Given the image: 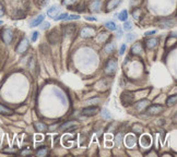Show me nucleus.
<instances>
[{
    "mask_svg": "<svg viewBox=\"0 0 177 157\" xmlns=\"http://www.w3.org/2000/svg\"><path fill=\"white\" fill-rule=\"evenodd\" d=\"M0 36H1V39L5 44H11V42L13 41L14 37V33L11 28H3L0 33Z\"/></svg>",
    "mask_w": 177,
    "mask_h": 157,
    "instance_id": "nucleus-1",
    "label": "nucleus"
},
{
    "mask_svg": "<svg viewBox=\"0 0 177 157\" xmlns=\"http://www.w3.org/2000/svg\"><path fill=\"white\" fill-rule=\"evenodd\" d=\"M116 70H117V61L115 59H109L105 65V68H104L105 73L108 74V75H113V74H115Z\"/></svg>",
    "mask_w": 177,
    "mask_h": 157,
    "instance_id": "nucleus-2",
    "label": "nucleus"
},
{
    "mask_svg": "<svg viewBox=\"0 0 177 157\" xmlns=\"http://www.w3.org/2000/svg\"><path fill=\"white\" fill-rule=\"evenodd\" d=\"M120 100H121V104L124 106H130L131 104L134 103V94L131 92H124L120 96Z\"/></svg>",
    "mask_w": 177,
    "mask_h": 157,
    "instance_id": "nucleus-3",
    "label": "nucleus"
},
{
    "mask_svg": "<svg viewBox=\"0 0 177 157\" xmlns=\"http://www.w3.org/2000/svg\"><path fill=\"white\" fill-rule=\"evenodd\" d=\"M29 46H30L29 39H27V38H23V39H21L20 43L18 44V46H16V48H15V52H18V54H23V52H26V49L29 48Z\"/></svg>",
    "mask_w": 177,
    "mask_h": 157,
    "instance_id": "nucleus-4",
    "label": "nucleus"
},
{
    "mask_svg": "<svg viewBox=\"0 0 177 157\" xmlns=\"http://www.w3.org/2000/svg\"><path fill=\"white\" fill-rule=\"evenodd\" d=\"M162 111H163V106L161 105H150L147 108V114L150 116H155L161 114Z\"/></svg>",
    "mask_w": 177,
    "mask_h": 157,
    "instance_id": "nucleus-5",
    "label": "nucleus"
},
{
    "mask_svg": "<svg viewBox=\"0 0 177 157\" xmlns=\"http://www.w3.org/2000/svg\"><path fill=\"white\" fill-rule=\"evenodd\" d=\"M175 25H176L175 19H163L160 20V22H158V26L162 28H171V27H174Z\"/></svg>",
    "mask_w": 177,
    "mask_h": 157,
    "instance_id": "nucleus-6",
    "label": "nucleus"
},
{
    "mask_svg": "<svg viewBox=\"0 0 177 157\" xmlns=\"http://www.w3.org/2000/svg\"><path fill=\"white\" fill-rule=\"evenodd\" d=\"M82 38H89L92 37L93 35H95V28H93L91 26H85L81 30V33H80Z\"/></svg>",
    "mask_w": 177,
    "mask_h": 157,
    "instance_id": "nucleus-7",
    "label": "nucleus"
},
{
    "mask_svg": "<svg viewBox=\"0 0 177 157\" xmlns=\"http://www.w3.org/2000/svg\"><path fill=\"white\" fill-rule=\"evenodd\" d=\"M47 38H48V42L52 45H55L59 42V33H58V30H53L49 32V34L47 35Z\"/></svg>",
    "mask_w": 177,
    "mask_h": 157,
    "instance_id": "nucleus-8",
    "label": "nucleus"
},
{
    "mask_svg": "<svg viewBox=\"0 0 177 157\" xmlns=\"http://www.w3.org/2000/svg\"><path fill=\"white\" fill-rule=\"evenodd\" d=\"M98 110H100V109H98V107H96V106H89V107L83 108L82 115H84V116H95L98 112Z\"/></svg>",
    "mask_w": 177,
    "mask_h": 157,
    "instance_id": "nucleus-9",
    "label": "nucleus"
},
{
    "mask_svg": "<svg viewBox=\"0 0 177 157\" xmlns=\"http://www.w3.org/2000/svg\"><path fill=\"white\" fill-rule=\"evenodd\" d=\"M77 26L73 24H67L63 26V33H65L66 36H72L76 33Z\"/></svg>",
    "mask_w": 177,
    "mask_h": 157,
    "instance_id": "nucleus-10",
    "label": "nucleus"
},
{
    "mask_svg": "<svg viewBox=\"0 0 177 157\" xmlns=\"http://www.w3.org/2000/svg\"><path fill=\"white\" fill-rule=\"evenodd\" d=\"M60 12V7L59 5H52L50 8L47 10V14H48L49 18H56L58 15V13Z\"/></svg>",
    "mask_w": 177,
    "mask_h": 157,
    "instance_id": "nucleus-11",
    "label": "nucleus"
},
{
    "mask_svg": "<svg viewBox=\"0 0 177 157\" xmlns=\"http://www.w3.org/2000/svg\"><path fill=\"white\" fill-rule=\"evenodd\" d=\"M0 115H2V116H11V115H13V110L7 106L2 105V104H0Z\"/></svg>",
    "mask_w": 177,
    "mask_h": 157,
    "instance_id": "nucleus-12",
    "label": "nucleus"
},
{
    "mask_svg": "<svg viewBox=\"0 0 177 157\" xmlns=\"http://www.w3.org/2000/svg\"><path fill=\"white\" fill-rule=\"evenodd\" d=\"M90 9L92 12H100V9H101V0H93L90 5Z\"/></svg>",
    "mask_w": 177,
    "mask_h": 157,
    "instance_id": "nucleus-13",
    "label": "nucleus"
},
{
    "mask_svg": "<svg viewBox=\"0 0 177 157\" xmlns=\"http://www.w3.org/2000/svg\"><path fill=\"white\" fill-rule=\"evenodd\" d=\"M121 3V0H109L107 2V10L112 11Z\"/></svg>",
    "mask_w": 177,
    "mask_h": 157,
    "instance_id": "nucleus-14",
    "label": "nucleus"
},
{
    "mask_svg": "<svg viewBox=\"0 0 177 157\" xmlns=\"http://www.w3.org/2000/svg\"><path fill=\"white\" fill-rule=\"evenodd\" d=\"M148 105H149V102H148L147 99H141L136 103V109L137 110L141 111V110H143Z\"/></svg>",
    "mask_w": 177,
    "mask_h": 157,
    "instance_id": "nucleus-15",
    "label": "nucleus"
},
{
    "mask_svg": "<svg viewBox=\"0 0 177 157\" xmlns=\"http://www.w3.org/2000/svg\"><path fill=\"white\" fill-rule=\"evenodd\" d=\"M145 46L149 49H153L158 46V39L156 38H149L145 41Z\"/></svg>",
    "mask_w": 177,
    "mask_h": 157,
    "instance_id": "nucleus-16",
    "label": "nucleus"
},
{
    "mask_svg": "<svg viewBox=\"0 0 177 157\" xmlns=\"http://www.w3.org/2000/svg\"><path fill=\"white\" fill-rule=\"evenodd\" d=\"M126 145L128 147H132L134 146V144H136V138H134L132 134H129V135L126 136Z\"/></svg>",
    "mask_w": 177,
    "mask_h": 157,
    "instance_id": "nucleus-17",
    "label": "nucleus"
},
{
    "mask_svg": "<svg viewBox=\"0 0 177 157\" xmlns=\"http://www.w3.org/2000/svg\"><path fill=\"white\" fill-rule=\"evenodd\" d=\"M44 21V14H39L35 18V19L33 20L31 22V27H35V26H38V25L41 24L42 22Z\"/></svg>",
    "mask_w": 177,
    "mask_h": 157,
    "instance_id": "nucleus-18",
    "label": "nucleus"
},
{
    "mask_svg": "<svg viewBox=\"0 0 177 157\" xmlns=\"http://www.w3.org/2000/svg\"><path fill=\"white\" fill-rule=\"evenodd\" d=\"M142 52H143V49H142V46L140 43L134 44V46H132V48H131V52L134 55H137V54L139 55V54H141Z\"/></svg>",
    "mask_w": 177,
    "mask_h": 157,
    "instance_id": "nucleus-19",
    "label": "nucleus"
},
{
    "mask_svg": "<svg viewBox=\"0 0 177 157\" xmlns=\"http://www.w3.org/2000/svg\"><path fill=\"white\" fill-rule=\"evenodd\" d=\"M109 35L107 34V33L103 32V33H100L97 35V38H96V41L98 42V43H104V42H106L107 39H108Z\"/></svg>",
    "mask_w": 177,
    "mask_h": 157,
    "instance_id": "nucleus-20",
    "label": "nucleus"
},
{
    "mask_svg": "<svg viewBox=\"0 0 177 157\" xmlns=\"http://www.w3.org/2000/svg\"><path fill=\"white\" fill-rule=\"evenodd\" d=\"M34 127H35L36 131H39V132H43V131H46L47 125L43 122H35L34 123Z\"/></svg>",
    "mask_w": 177,
    "mask_h": 157,
    "instance_id": "nucleus-21",
    "label": "nucleus"
},
{
    "mask_svg": "<svg viewBox=\"0 0 177 157\" xmlns=\"http://www.w3.org/2000/svg\"><path fill=\"white\" fill-rule=\"evenodd\" d=\"M141 144H142V146H145V147H148V146H150V144H151V138L149 135H143L141 138Z\"/></svg>",
    "mask_w": 177,
    "mask_h": 157,
    "instance_id": "nucleus-22",
    "label": "nucleus"
},
{
    "mask_svg": "<svg viewBox=\"0 0 177 157\" xmlns=\"http://www.w3.org/2000/svg\"><path fill=\"white\" fill-rule=\"evenodd\" d=\"M105 26H106L107 30L109 31H116L117 30V25H116V23L113 21H109V22H106L105 23Z\"/></svg>",
    "mask_w": 177,
    "mask_h": 157,
    "instance_id": "nucleus-23",
    "label": "nucleus"
},
{
    "mask_svg": "<svg viewBox=\"0 0 177 157\" xmlns=\"http://www.w3.org/2000/svg\"><path fill=\"white\" fill-rule=\"evenodd\" d=\"M134 28V24H132V22L129 21V20H126L125 23H124V30L127 31V32H129V31H131Z\"/></svg>",
    "mask_w": 177,
    "mask_h": 157,
    "instance_id": "nucleus-24",
    "label": "nucleus"
},
{
    "mask_svg": "<svg viewBox=\"0 0 177 157\" xmlns=\"http://www.w3.org/2000/svg\"><path fill=\"white\" fill-rule=\"evenodd\" d=\"M115 49V44L114 43H108L106 46L104 47V52H106V54H109V52H114Z\"/></svg>",
    "mask_w": 177,
    "mask_h": 157,
    "instance_id": "nucleus-25",
    "label": "nucleus"
},
{
    "mask_svg": "<svg viewBox=\"0 0 177 157\" xmlns=\"http://www.w3.org/2000/svg\"><path fill=\"white\" fill-rule=\"evenodd\" d=\"M127 19H128V12H127L126 10H123L119 14H118V20H119V21L125 22Z\"/></svg>",
    "mask_w": 177,
    "mask_h": 157,
    "instance_id": "nucleus-26",
    "label": "nucleus"
},
{
    "mask_svg": "<svg viewBox=\"0 0 177 157\" xmlns=\"http://www.w3.org/2000/svg\"><path fill=\"white\" fill-rule=\"evenodd\" d=\"M177 102V96L176 95H173V96H169L168 99H167V106H174Z\"/></svg>",
    "mask_w": 177,
    "mask_h": 157,
    "instance_id": "nucleus-27",
    "label": "nucleus"
},
{
    "mask_svg": "<svg viewBox=\"0 0 177 157\" xmlns=\"http://www.w3.org/2000/svg\"><path fill=\"white\" fill-rule=\"evenodd\" d=\"M123 138H124L123 133H118L117 135H116V138H115V142H116V145H117V146H120V145H121Z\"/></svg>",
    "mask_w": 177,
    "mask_h": 157,
    "instance_id": "nucleus-28",
    "label": "nucleus"
},
{
    "mask_svg": "<svg viewBox=\"0 0 177 157\" xmlns=\"http://www.w3.org/2000/svg\"><path fill=\"white\" fill-rule=\"evenodd\" d=\"M102 117H103L104 119H111V118H112V115H111V112H109L106 108H104V109H102Z\"/></svg>",
    "mask_w": 177,
    "mask_h": 157,
    "instance_id": "nucleus-29",
    "label": "nucleus"
},
{
    "mask_svg": "<svg viewBox=\"0 0 177 157\" xmlns=\"http://www.w3.org/2000/svg\"><path fill=\"white\" fill-rule=\"evenodd\" d=\"M71 125H74V122L73 121H68V122H65V123H63V125H60V130H65V129H67V128L71 127Z\"/></svg>",
    "mask_w": 177,
    "mask_h": 157,
    "instance_id": "nucleus-30",
    "label": "nucleus"
},
{
    "mask_svg": "<svg viewBox=\"0 0 177 157\" xmlns=\"http://www.w3.org/2000/svg\"><path fill=\"white\" fill-rule=\"evenodd\" d=\"M136 39V34H132V33H129L126 35V42H128V43H131V42H134Z\"/></svg>",
    "mask_w": 177,
    "mask_h": 157,
    "instance_id": "nucleus-31",
    "label": "nucleus"
},
{
    "mask_svg": "<svg viewBox=\"0 0 177 157\" xmlns=\"http://www.w3.org/2000/svg\"><path fill=\"white\" fill-rule=\"evenodd\" d=\"M98 102H100V98H91V99L89 100H85L84 104L85 105H95V104H97Z\"/></svg>",
    "mask_w": 177,
    "mask_h": 157,
    "instance_id": "nucleus-32",
    "label": "nucleus"
},
{
    "mask_svg": "<svg viewBox=\"0 0 177 157\" xmlns=\"http://www.w3.org/2000/svg\"><path fill=\"white\" fill-rule=\"evenodd\" d=\"M68 15H69L68 13H63V14H60V15H57L56 18H54V20L55 21H63V20L67 19V16Z\"/></svg>",
    "mask_w": 177,
    "mask_h": 157,
    "instance_id": "nucleus-33",
    "label": "nucleus"
},
{
    "mask_svg": "<svg viewBox=\"0 0 177 157\" xmlns=\"http://www.w3.org/2000/svg\"><path fill=\"white\" fill-rule=\"evenodd\" d=\"M46 154H47V149L46 147H43V149H38L37 152H36V155H37V156H45Z\"/></svg>",
    "mask_w": 177,
    "mask_h": 157,
    "instance_id": "nucleus-34",
    "label": "nucleus"
},
{
    "mask_svg": "<svg viewBox=\"0 0 177 157\" xmlns=\"http://www.w3.org/2000/svg\"><path fill=\"white\" fill-rule=\"evenodd\" d=\"M39 25H41V30L42 31L48 30L49 27H50V24H49L48 22H42V23Z\"/></svg>",
    "mask_w": 177,
    "mask_h": 157,
    "instance_id": "nucleus-35",
    "label": "nucleus"
},
{
    "mask_svg": "<svg viewBox=\"0 0 177 157\" xmlns=\"http://www.w3.org/2000/svg\"><path fill=\"white\" fill-rule=\"evenodd\" d=\"M140 14H141V10H140V9H134V11L132 12V15H134V18L136 20L139 19Z\"/></svg>",
    "mask_w": 177,
    "mask_h": 157,
    "instance_id": "nucleus-36",
    "label": "nucleus"
},
{
    "mask_svg": "<svg viewBox=\"0 0 177 157\" xmlns=\"http://www.w3.org/2000/svg\"><path fill=\"white\" fill-rule=\"evenodd\" d=\"M77 2V0H63V5H72Z\"/></svg>",
    "mask_w": 177,
    "mask_h": 157,
    "instance_id": "nucleus-37",
    "label": "nucleus"
},
{
    "mask_svg": "<svg viewBox=\"0 0 177 157\" xmlns=\"http://www.w3.org/2000/svg\"><path fill=\"white\" fill-rule=\"evenodd\" d=\"M80 19V15L79 14H71V15H68L67 16V21H68V20H79Z\"/></svg>",
    "mask_w": 177,
    "mask_h": 157,
    "instance_id": "nucleus-38",
    "label": "nucleus"
},
{
    "mask_svg": "<svg viewBox=\"0 0 177 157\" xmlns=\"http://www.w3.org/2000/svg\"><path fill=\"white\" fill-rule=\"evenodd\" d=\"M55 92H56V94H57L58 96H59V98L61 99V102H63V103L65 104V103H66V98H65V96H63V95L61 94V93H60L59 91H55Z\"/></svg>",
    "mask_w": 177,
    "mask_h": 157,
    "instance_id": "nucleus-39",
    "label": "nucleus"
},
{
    "mask_svg": "<svg viewBox=\"0 0 177 157\" xmlns=\"http://www.w3.org/2000/svg\"><path fill=\"white\" fill-rule=\"evenodd\" d=\"M84 19L87 20V21H93V22H96V21H97V20H96V18H94V16H90V15L84 16Z\"/></svg>",
    "mask_w": 177,
    "mask_h": 157,
    "instance_id": "nucleus-40",
    "label": "nucleus"
},
{
    "mask_svg": "<svg viewBox=\"0 0 177 157\" xmlns=\"http://www.w3.org/2000/svg\"><path fill=\"white\" fill-rule=\"evenodd\" d=\"M37 37H38V32H34L32 34V42H36Z\"/></svg>",
    "mask_w": 177,
    "mask_h": 157,
    "instance_id": "nucleus-41",
    "label": "nucleus"
},
{
    "mask_svg": "<svg viewBox=\"0 0 177 157\" xmlns=\"http://www.w3.org/2000/svg\"><path fill=\"white\" fill-rule=\"evenodd\" d=\"M125 50H126V45L124 44V45H121V47H120V50H119V55H120V56L125 54Z\"/></svg>",
    "mask_w": 177,
    "mask_h": 157,
    "instance_id": "nucleus-42",
    "label": "nucleus"
},
{
    "mask_svg": "<svg viewBox=\"0 0 177 157\" xmlns=\"http://www.w3.org/2000/svg\"><path fill=\"white\" fill-rule=\"evenodd\" d=\"M5 14V8H3L2 3L0 2V16H2Z\"/></svg>",
    "mask_w": 177,
    "mask_h": 157,
    "instance_id": "nucleus-43",
    "label": "nucleus"
},
{
    "mask_svg": "<svg viewBox=\"0 0 177 157\" xmlns=\"http://www.w3.org/2000/svg\"><path fill=\"white\" fill-rule=\"evenodd\" d=\"M156 33V31L155 30H153V31H149V32H145V36H150V35H154Z\"/></svg>",
    "mask_w": 177,
    "mask_h": 157,
    "instance_id": "nucleus-44",
    "label": "nucleus"
},
{
    "mask_svg": "<svg viewBox=\"0 0 177 157\" xmlns=\"http://www.w3.org/2000/svg\"><path fill=\"white\" fill-rule=\"evenodd\" d=\"M31 152H29V151H25V152H22V154L25 155V154H30Z\"/></svg>",
    "mask_w": 177,
    "mask_h": 157,
    "instance_id": "nucleus-45",
    "label": "nucleus"
},
{
    "mask_svg": "<svg viewBox=\"0 0 177 157\" xmlns=\"http://www.w3.org/2000/svg\"><path fill=\"white\" fill-rule=\"evenodd\" d=\"M2 24H3V22L1 21V20H0V26H1V25H2Z\"/></svg>",
    "mask_w": 177,
    "mask_h": 157,
    "instance_id": "nucleus-46",
    "label": "nucleus"
}]
</instances>
